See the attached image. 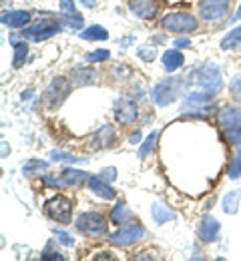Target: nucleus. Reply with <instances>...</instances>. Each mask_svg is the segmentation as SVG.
Wrapping results in <instances>:
<instances>
[{
    "label": "nucleus",
    "mask_w": 241,
    "mask_h": 261,
    "mask_svg": "<svg viewBox=\"0 0 241 261\" xmlns=\"http://www.w3.org/2000/svg\"><path fill=\"white\" fill-rule=\"evenodd\" d=\"M191 83H193L195 87H199L201 91L215 93V91H219V87H221V74H219L217 66L203 65L191 72Z\"/></svg>",
    "instance_id": "1"
},
{
    "label": "nucleus",
    "mask_w": 241,
    "mask_h": 261,
    "mask_svg": "<svg viewBox=\"0 0 241 261\" xmlns=\"http://www.w3.org/2000/svg\"><path fill=\"white\" fill-rule=\"evenodd\" d=\"M181 89H183V81L173 76V79H167V81H161L155 89H153V100L159 105V107H167L175 102L179 95H181Z\"/></svg>",
    "instance_id": "2"
},
{
    "label": "nucleus",
    "mask_w": 241,
    "mask_h": 261,
    "mask_svg": "<svg viewBox=\"0 0 241 261\" xmlns=\"http://www.w3.org/2000/svg\"><path fill=\"white\" fill-rule=\"evenodd\" d=\"M197 18L193 14H187V12H173L167 14L163 20H161V27L165 31H171V33H193L197 31Z\"/></svg>",
    "instance_id": "3"
},
{
    "label": "nucleus",
    "mask_w": 241,
    "mask_h": 261,
    "mask_svg": "<svg viewBox=\"0 0 241 261\" xmlns=\"http://www.w3.org/2000/svg\"><path fill=\"white\" fill-rule=\"evenodd\" d=\"M76 229L87 235H103L106 233V221L97 211H85L76 219Z\"/></svg>",
    "instance_id": "4"
},
{
    "label": "nucleus",
    "mask_w": 241,
    "mask_h": 261,
    "mask_svg": "<svg viewBox=\"0 0 241 261\" xmlns=\"http://www.w3.org/2000/svg\"><path fill=\"white\" fill-rule=\"evenodd\" d=\"M61 20H50V18H44L40 22H36L33 27H29L26 31H22V34L31 40H46L50 38L52 34L61 33Z\"/></svg>",
    "instance_id": "5"
},
{
    "label": "nucleus",
    "mask_w": 241,
    "mask_h": 261,
    "mask_svg": "<svg viewBox=\"0 0 241 261\" xmlns=\"http://www.w3.org/2000/svg\"><path fill=\"white\" fill-rule=\"evenodd\" d=\"M143 235H145V229L141 227L139 223H133V225H123L119 231H115L113 235H109V241H111L113 245L127 247V245L137 243Z\"/></svg>",
    "instance_id": "6"
},
{
    "label": "nucleus",
    "mask_w": 241,
    "mask_h": 261,
    "mask_svg": "<svg viewBox=\"0 0 241 261\" xmlns=\"http://www.w3.org/2000/svg\"><path fill=\"white\" fill-rule=\"evenodd\" d=\"M46 211H48V215H50L55 221H59V223H65V225H67V223H70L72 203H70L67 197L57 195L46 203Z\"/></svg>",
    "instance_id": "7"
},
{
    "label": "nucleus",
    "mask_w": 241,
    "mask_h": 261,
    "mask_svg": "<svg viewBox=\"0 0 241 261\" xmlns=\"http://www.w3.org/2000/svg\"><path fill=\"white\" fill-rule=\"evenodd\" d=\"M229 0H201L199 2V14L205 22L221 20L227 14Z\"/></svg>",
    "instance_id": "8"
},
{
    "label": "nucleus",
    "mask_w": 241,
    "mask_h": 261,
    "mask_svg": "<svg viewBox=\"0 0 241 261\" xmlns=\"http://www.w3.org/2000/svg\"><path fill=\"white\" fill-rule=\"evenodd\" d=\"M69 81L67 79H63V76H59V79H55L52 83H50V87H48V91H46V100H48V107L50 109H55V107H59L65 97L69 95Z\"/></svg>",
    "instance_id": "9"
},
{
    "label": "nucleus",
    "mask_w": 241,
    "mask_h": 261,
    "mask_svg": "<svg viewBox=\"0 0 241 261\" xmlns=\"http://www.w3.org/2000/svg\"><path fill=\"white\" fill-rule=\"evenodd\" d=\"M115 117L121 125H131L135 123V119L139 117V109L137 105L131 100V98H121L117 109H115Z\"/></svg>",
    "instance_id": "10"
},
{
    "label": "nucleus",
    "mask_w": 241,
    "mask_h": 261,
    "mask_svg": "<svg viewBox=\"0 0 241 261\" xmlns=\"http://www.w3.org/2000/svg\"><path fill=\"white\" fill-rule=\"evenodd\" d=\"M217 121H219L221 129L225 133L241 130V111H237V109H223L217 115Z\"/></svg>",
    "instance_id": "11"
},
{
    "label": "nucleus",
    "mask_w": 241,
    "mask_h": 261,
    "mask_svg": "<svg viewBox=\"0 0 241 261\" xmlns=\"http://www.w3.org/2000/svg\"><path fill=\"white\" fill-rule=\"evenodd\" d=\"M87 179V173L83 171H74V169H67L61 173L59 179H52V177H44V183L48 185H78Z\"/></svg>",
    "instance_id": "12"
},
{
    "label": "nucleus",
    "mask_w": 241,
    "mask_h": 261,
    "mask_svg": "<svg viewBox=\"0 0 241 261\" xmlns=\"http://www.w3.org/2000/svg\"><path fill=\"white\" fill-rule=\"evenodd\" d=\"M31 22V14L26 10H12L2 14V24L8 29H24Z\"/></svg>",
    "instance_id": "13"
},
{
    "label": "nucleus",
    "mask_w": 241,
    "mask_h": 261,
    "mask_svg": "<svg viewBox=\"0 0 241 261\" xmlns=\"http://www.w3.org/2000/svg\"><path fill=\"white\" fill-rule=\"evenodd\" d=\"M129 8L139 18H153L157 12L155 0H129Z\"/></svg>",
    "instance_id": "14"
},
{
    "label": "nucleus",
    "mask_w": 241,
    "mask_h": 261,
    "mask_svg": "<svg viewBox=\"0 0 241 261\" xmlns=\"http://www.w3.org/2000/svg\"><path fill=\"white\" fill-rule=\"evenodd\" d=\"M89 187H91V191L95 195H99L104 201H111V199H115V195H117L115 189L104 183L103 177H89Z\"/></svg>",
    "instance_id": "15"
},
{
    "label": "nucleus",
    "mask_w": 241,
    "mask_h": 261,
    "mask_svg": "<svg viewBox=\"0 0 241 261\" xmlns=\"http://www.w3.org/2000/svg\"><path fill=\"white\" fill-rule=\"evenodd\" d=\"M219 221L215 219V217H211V215H205L203 217V221H201V239L203 241H215L217 239V235H219Z\"/></svg>",
    "instance_id": "16"
},
{
    "label": "nucleus",
    "mask_w": 241,
    "mask_h": 261,
    "mask_svg": "<svg viewBox=\"0 0 241 261\" xmlns=\"http://www.w3.org/2000/svg\"><path fill=\"white\" fill-rule=\"evenodd\" d=\"M151 215H153V221H155L157 225H163V223L173 221V219L177 217L175 211H171L169 207H165V205H161V203H155V205L151 207Z\"/></svg>",
    "instance_id": "17"
},
{
    "label": "nucleus",
    "mask_w": 241,
    "mask_h": 261,
    "mask_svg": "<svg viewBox=\"0 0 241 261\" xmlns=\"http://www.w3.org/2000/svg\"><path fill=\"white\" fill-rule=\"evenodd\" d=\"M10 42L14 46V61H12L14 68H20V66L24 65L26 55H29V44L24 40H16V36H10Z\"/></svg>",
    "instance_id": "18"
},
{
    "label": "nucleus",
    "mask_w": 241,
    "mask_h": 261,
    "mask_svg": "<svg viewBox=\"0 0 241 261\" xmlns=\"http://www.w3.org/2000/svg\"><path fill=\"white\" fill-rule=\"evenodd\" d=\"M185 63V59H183V55L179 53V50H167V53H163V66H165V70H177V68H181V65Z\"/></svg>",
    "instance_id": "19"
},
{
    "label": "nucleus",
    "mask_w": 241,
    "mask_h": 261,
    "mask_svg": "<svg viewBox=\"0 0 241 261\" xmlns=\"http://www.w3.org/2000/svg\"><path fill=\"white\" fill-rule=\"evenodd\" d=\"M131 217H133V213H131V209H129L125 203L115 205V207H113V211H111V221H113V223H117V225L127 223Z\"/></svg>",
    "instance_id": "20"
},
{
    "label": "nucleus",
    "mask_w": 241,
    "mask_h": 261,
    "mask_svg": "<svg viewBox=\"0 0 241 261\" xmlns=\"http://www.w3.org/2000/svg\"><path fill=\"white\" fill-rule=\"evenodd\" d=\"M239 199H241V189H235V191L227 193V195L223 197V201H221V207H223V211H225V213H229V215L237 213V207H239Z\"/></svg>",
    "instance_id": "21"
},
{
    "label": "nucleus",
    "mask_w": 241,
    "mask_h": 261,
    "mask_svg": "<svg viewBox=\"0 0 241 261\" xmlns=\"http://www.w3.org/2000/svg\"><path fill=\"white\" fill-rule=\"evenodd\" d=\"M241 46V27L233 29L231 33H227L221 40V48L223 50H231V48H237Z\"/></svg>",
    "instance_id": "22"
},
{
    "label": "nucleus",
    "mask_w": 241,
    "mask_h": 261,
    "mask_svg": "<svg viewBox=\"0 0 241 261\" xmlns=\"http://www.w3.org/2000/svg\"><path fill=\"white\" fill-rule=\"evenodd\" d=\"M81 38L83 40H106L109 33L104 31L103 27H89L87 31L81 33Z\"/></svg>",
    "instance_id": "23"
},
{
    "label": "nucleus",
    "mask_w": 241,
    "mask_h": 261,
    "mask_svg": "<svg viewBox=\"0 0 241 261\" xmlns=\"http://www.w3.org/2000/svg\"><path fill=\"white\" fill-rule=\"evenodd\" d=\"M61 24L63 27H67V29H83V24H85V20H83V16L78 14V12H74V14H63L61 16Z\"/></svg>",
    "instance_id": "24"
},
{
    "label": "nucleus",
    "mask_w": 241,
    "mask_h": 261,
    "mask_svg": "<svg viewBox=\"0 0 241 261\" xmlns=\"http://www.w3.org/2000/svg\"><path fill=\"white\" fill-rule=\"evenodd\" d=\"M155 143H157V133H151V135L145 139V143L141 145V149H139V157H141V159L149 157V155L153 153V149H155Z\"/></svg>",
    "instance_id": "25"
},
{
    "label": "nucleus",
    "mask_w": 241,
    "mask_h": 261,
    "mask_svg": "<svg viewBox=\"0 0 241 261\" xmlns=\"http://www.w3.org/2000/svg\"><path fill=\"white\" fill-rule=\"evenodd\" d=\"M211 98H213V93H191L189 97H187V105H207V102H211Z\"/></svg>",
    "instance_id": "26"
},
{
    "label": "nucleus",
    "mask_w": 241,
    "mask_h": 261,
    "mask_svg": "<svg viewBox=\"0 0 241 261\" xmlns=\"http://www.w3.org/2000/svg\"><path fill=\"white\" fill-rule=\"evenodd\" d=\"M72 79H74V83H93L95 81V72H91V70H87V68H81V70H74V74H72Z\"/></svg>",
    "instance_id": "27"
},
{
    "label": "nucleus",
    "mask_w": 241,
    "mask_h": 261,
    "mask_svg": "<svg viewBox=\"0 0 241 261\" xmlns=\"http://www.w3.org/2000/svg\"><path fill=\"white\" fill-rule=\"evenodd\" d=\"M46 167H48V163H44V161H36V159H31L29 163L24 165V169H22V171H24V175H33L35 171H44Z\"/></svg>",
    "instance_id": "28"
},
{
    "label": "nucleus",
    "mask_w": 241,
    "mask_h": 261,
    "mask_svg": "<svg viewBox=\"0 0 241 261\" xmlns=\"http://www.w3.org/2000/svg\"><path fill=\"white\" fill-rule=\"evenodd\" d=\"M50 157H52L55 161H67V163H83V159H78V157H72V155H67V153H61V151H52V153H50Z\"/></svg>",
    "instance_id": "29"
},
{
    "label": "nucleus",
    "mask_w": 241,
    "mask_h": 261,
    "mask_svg": "<svg viewBox=\"0 0 241 261\" xmlns=\"http://www.w3.org/2000/svg\"><path fill=\"white\" fill-rule=\"evenodd\" d=\"M241 177V151L237 153V157L233 159V163L229 167V179H239Z\"/></svg>",
    "instance_id": "30"
},
{
    "label": "nucleus",
    "mask_w": 241,
    "mask_h": 261,
    "mask_svg": "<svg viewBox=\"0 0 241 261\" xmlns=\"http://www.w3.org/2000/svg\"><path fill=\"white\" fill-rule=\"evenodd\" d=\"M113 137H115V133H113V129H111L109 125H104L103 129H101V133H99V141H101V145H111Z\"/></svg>",
    "instance_id": "31"
},
{
    "label": "nucleus",
    "mask_w": 241,
    "mask_h": 261,
    "mask_svg": "<svg viewBox=\"0 0 241 261\" xmlns=\"http://www.w3.org/2000/svg\"><path fill=\"white\" fill-rule=\"evenodd\" d=\"M109 59V50H97V53H91L87 55V63H99V61H106Z\"/></svg>",
    "instance_id": "32"
},
{
    "label": "nucleus",
    "mask_w": 241,
    "mask_h": 261,
    "mask_svg": "<svg viewBox=\"0 0 241 261\" xmlns=\"http://www.w3.org/2000/svg\"><path fill=\"white\" fill-rule=\"evenodd\" d=\"M231 95H233L235 100L241 105V74H237V76L231 81Z\"/></svg>",
    "instance_id": "33"
},
{
    "label": "nucleus",
    "mask_w": 241,
    "mask_h": 261,
    "mask_svg": "<svg viewBox=\"0 0 241 261\" xmlns=\"http://www.w3.org/2000/svg\"><path fill=\"white\" fill-rule=\"evenodd\" d=\"M55 235H57V239H59L63 245H72V243H74V239L70 237L69 233H65V231H55Z\"/></svg>",
    "instance_id": "34"
},
{
    "label": "nucleus",
    "mask_w": 241,
    "mask_h": 261,
    "mask_svg": "<svg viewBox=\"0 0 241 261\" xmlns=\"http://www.w3.org/2000/svg\"><path fill=\"white\" fill-rule=\"evenodd\" d=\"M61 10H63V14H74L76 12L74 2L72 0H61Z\"/></svg>",
    "instance_id": "35"
},
{
    "label": "nucleus",
    "mask_w": 241,
    "mask_h": 261,
    "mask_svg": "<svg viewBox=\"0 0 241 261\" xmlns=\"http://www.w3.org/2000/svg\"><path fill=\"white\" fill-rule=\"evenodd\" d=\"M115 173H117V169L115 167H109V169H104L103 173H101V177L106 179V181H115V177H117Z\"/></svg>",
    "instance_id": "36"
},
{
    "label": "nucleus",
    "mask_w": 241,
    "mask_h": 261,
    "mask_svg": "<svg viewBox=\"0 0 241 261\" xmlns=\"http://www.w3.org/2000/svg\"><path fill=\"white\" fill-rule=\"evenodd\" d=\"M175 46L185 48V46H189V40H187V38H179V40H175Z\"/></svg>",
    "instance_id": "37"
},
{
    "label": "nucleus",
    "mask_w": 241,
    "mask_h": 261,
    "mask_svg": "<svg viewBox=\"0 0 241 261\" xmlns=\"http://www.w3.org/2000/svg\"><path fill=\"white\" fill-rule=\"evenodd\" d=\"M44 259H65L61 253H44Z\"/></svg>",
    "instance_id": "38"
},
{
    "label": "nucleus",
    "mask_w": 241,
    "mask_h": 261,
    "mask_svg": "<svg viewBox=\"0 0 241 261\" xmlns=\"http://www.w3.org/2000/svg\"><path fill=\"white\" fill-rule=\"evenodd\" d=\"M83 2V6H87V8H93L95 4H97V0H81Z\"/></svg>",
    "instance_id": "39"
},
{
    "label": "nucleus",
    "mask_w": 241,
    "mask_h": 261,
    "mask_svg": "<svg viewBox=\"0 0 241 261\" xmlns=\"http://www.w3.org/2000/svg\"><path fill=\"white\" fill-rule=\"evenodd\" d=\"M237 20H241V6H239V10H237V12L231 16V22H237Z\"/></svg>",
    "instance_id": "40"
},
{
    "label": "nucleus",
    "mask_w": 241,
    "mask_h": 261,
    "mask_svg": "<svg viewBox=\"0 0 241 261\" xmlns=\"http://www.w3.org/2000/svg\"><path fill=\"white\" fill-rule=\"evenodd\" d=\"M139 139H141V135H139V133H133V135H131V143H133V145H137Z\"/></svg>",
    "instance_id": "41"
},
{
    "label": "nucleus",
    "mask_w": 241,
    "mask_h": 261,
    "mask_svg": "<svg viewBox=\"0 0 241 261\" xmlns=\"http://www.w3.org/2000/svg\"><path fill=\"white\" fill-rule=\"evenodd\" d=\"M237 149H239V151H241V143H239V145H237Z\"/></svg>",
    "instance_id": "42"
}]
</instances>
